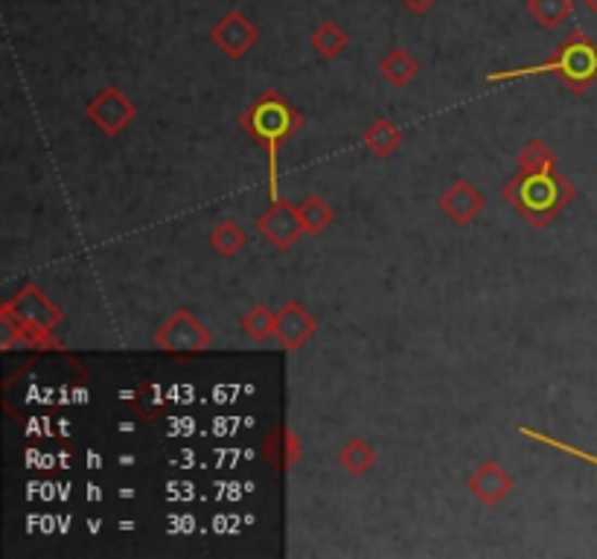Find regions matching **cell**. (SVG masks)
I'll use <instances>...</instances> for the list:
<instances>
[{
  "instance_id": "ffe728a7",
  "label": "cell",
  "mask_w": 597,
  "mask_h": 559,
  "mask_svg": "<svg viewBox=\"0 0 597 559\" xmlns=\"http://www.w3.org/2000/svg\"><path fill=\"white\" fill-rule=\"evenodd\" d=\"M298 219H300V227H303V234L318 236L333 225L335 210L329 208L321 196H307V199L298 204Z\"/></svg>"
},
{
  "instance_id": "ba28073f",
  "label": "cell",
  "mask_w": 597,
  "mask_h": 559,
  "mask_svg": "<svg viewBox=\"0 0 597 559\" xmlns=\"http://www.w3.org/2000/svg\"><path fill=\"white\" fill-rule=\"evenodd\" d=\"M257 234L263 236L274 251H291L298 245L300 236H303V227H300L298 219V204H291L289 199L272 201L263 216L257 219Z\"/></svg>"
},
{
  "instance_id": "2e32d148",
  "label": "cell",
  "mask_w": 597,
  "mask_h": 559,
  "mask_svg": "<svg viewBox=\"0 0 597 559\" xmlns=\"http://www.w3.org/2000/svg\"><path fill=\"white\" fill-rule=\"evenodd\" d=\"M347 45H350V36H347L345 27L335 24V21H321V24L312 29V36H309V47H312L321 59H326V62H333V59H338V55L345 53Z\"/></svg>"
},
{
  "instance_id": "9c48e42d",
  "label": "cell",
  "mask_w": 597,
  "mask_h": 559,
  "mask_svg": "<svg viewBox=\"0 0 597 559\" xmlns=\"http://www.w3.org/2000/svg\"><path fill=\"white\" fill-rule=\"evenodd\" d=\"M318 335V321L312 318L300 300H286L277 312V330H274V341L281 344L286 352L303 350Z\"/></svg>"
},
{
  "instance_id": "d6986e66",
  "label": "cell",
  "mask_w": 597,
  "mask_h": 559,
  "mask_svg": "<svg viewBox=\"0 0 597 559\" xmlns=\"http://www.w3.org/2000/svg\"><path fill=\"white\" fill-rule=\"evenodd\" d=\"M208 245L219 257H236L248 245V234L242 231V225H236L234 219H219L208 234Z\"/></svg>"
},
{
  "instance_id": "5b68a950",
  "label": "cell",
  "mask_w": 597,
  "mask_h": 559,
  "mask_svg": "<svg viewBox=\"0 0 597 559\" xmlns=\"http://www.w3.org/2000/svg\"><path fill=\"white\" fill-rule=\"evenodd\" d=\"M152 344L158 350L175 356V359H192V356L208 350L210 344H213V335H210V330L201 324L199 318L192 315L190 309L182 307L175 309L173 315L154 330Z\"/></svg>"
},
{
  "instance_id": "8fae6325",
  "label": "cell",
  "mask_w": 597,
  "mask_h": 559,
  "mask_svg": "<svg viewBox=\"0 0 597 559\" xmlns=\"http://www.w3.org/2000/svg\"><path fill=\"white\" fill-rule=\"evenodd\" d=\"M484 204H487V201H484V192L467 178L452 181V187L444 190V196L437 199V208L444 210L455 225H472V222L481 216Z\"/></svg>"
},
{
  "instance_id": "44dd1931",
  "label": "cell",
  "mask_w": 597,
  "mask_h": 559,
  "mask_svg": "<svg viewBox=\"0 0 597 559\" xmlns=\"http://www.w3.org/2000/svg\"><path fill=\"white\" fill-rule=\"evenodd\" d=\"M574 3L571 0H527V15L543 29H557L571 18Z\"/></svg>"
},
{
  "instance_id": "9a60e30c",
  "label": "cell",
  "mask_w": 597,
  "mask_h": 559,
  "mask_svg": "<svg viewBox=\"0 0 597 559\" xmlns=\"http://www.w3.org/2000/svg\"><path fill=\"white\" fill-rule=\"evenodd\" d=\"M338 467L353 475V479H362L376 467V449L364 437H350V440L338 449Z\"/></svg>"
},
{
  "instance_id": "3957f363",
  "label": "cell",
  "mask_w": 597,
  "mask_h": 559,
  "mask_svg": "<svg viewBox=\"0 0 597 559\" xmlns=\"http://www.w3.org/2000/svg\"><path fill=\"white\" fill-rule=\"evenodd\" d=\"M531 73H554L569 90L586 94L597 82V41L586 36L583 29H574V33H569L565 41L554 47V53L545 62L534 64V67L498 73V76H489V82L522 79V76H531Z\"/></svg>"
},
{
  "instance_id": "7c38bea8",
  "label": "cell",
  "mask_w": 597,
  "mask_h": 559,
  "mask_svg": "<svg viewBox=\"0 0 597 559\" xmlns=\"http://www.w3.org/2000/svg\"><path fill=\"white\" fill-rule=\"evenodd\" d=\"M467 489L478 498L484 507H496L513 489V475L498 463V460H484L478 470L467 479Z\"/></svg>"
},
{
  "instance_id": "7402d4cb",
  "label": "cell",
  "mask_w": 597,
  "mask_h": 559,
  "mask_svg": "<svg viewBox=\"0 0 597 559\" xmlns=\"http://www.w3.org/2000/svg\"><path fill=\"white\" fill-rule=\"evenodd\" d=\"M399 3H402L411 15H428V12L435 10L437 0H399Z\"/></svg>"
},
{
  "instance_id": "6da1fadb",
  "label": "cell",
  "mask_w": 597,
  "mask_h": 559,
  "mask_svg": "<svg viewBox=\"0 0 597 559\" xmlns=\"http://www.w3.org/2000/svg\"><path fill=\"white\" fill-rule=\"evenodd\" d=\"M303 114L291 105L281 90H263L248 109L239 114V128L251 137L253 144L263 146L269 154V199L277 201V163H281V146L303 128Z\"/></svg>"
},
{
  "instance_id": "5bb4252c",
  "label": "cell",
  "mask_w": 597,
  "mask_h": 559,
  "mask_svg": "<svg viewBox=\"0 0 597 559\" xmlns=\"http://www.w3.org/2000/svg\"><path fill=\"white\" fill-rule=\"evenodd\" d=\"M364 149L380 158V161H388L390 154H397V149L402 146V132H399L388 117H376L364 132Z\"/></svg>"
},
{
  "instance_id": "ac0fdd59",
  "label": "cell",
  "mask_w": 597,
  "mask_h": 559,
  "mask_svg": "<svg viewBox=\"0 0 597 559\" xmlns=\"http://www.w3.org/2000/svg\"><path fill=\"white\" fill-rule=\"evenodd\" d=\"M239 330H242L253 344H269L277 330V312L265 303H257L239 318Z\"/></svg>"
},
{
  "instance_id": "277c9868",
  "label": "cell",
  "mask_w": 597,
  "mask_h": 559,
  "mask_svg": "<svg viewBox=\"0 0 597 559\" xmlns=\"http://www.w3.org/2000/svg\"><path fill=\"white\" fill-rule=\"evenodd\" d=\"M0 312L15 318V321L24 326V333L29 335V344H33V347H59L50 335H53L55 326L62 324V307H59L50 295H45V291L38 289L36 283H24V286L3 303Z\"/></svg>"
},
{
  "instance_id": "52a82bcc",
  "label": "cell",
  "mask_w": 597,
  "mask_h": 559,
  "mask_svg": "<svg viewBox=\"0 0 597 559\" xmlns=\"http://www.w3.org/2000/svg\"><path fill=\"white\" fill-rule=\"evenodd\" d=\"M210 41L227 55V59H245L253 47L260 45V29L245 12L231 10L210 27Z\"/></svg>"
},
{
  "instance_id": "7a4b0ae2",
  "label": "cell",
  "mask_w": 597,
  "mask_h": 559,
  "mask_svg": "<svg viewBox=\"0 0 597 559\" xmlns=\"http://www.w3.org/2000/svg\"><path fill=\"white\" fill-rule=\"evenodd\" d=\"M577 190L560 170L545 172V175H522L517 172V178L507 181L501 199L513 210L522 213L527 225L548 227L554 219L560 216L562 210L574 201Z\"/></svg>"
},
{
  "instance_id": "e0dca14e",
  "label": "cell",
  "mask_w": 597,
  "mask_h": 559,
  "mask_svg": "<svg viewBox=\"0 0 597 559\" xmlns=\"http://www.w3.org/2000/svg\"><path fill=\"white\" fill-rule=\"evenodd\" d=\"M517 166L522 175H545V172H557V154L545 140L534 137L527 140L525 149L517 154Z\"/></svg>"
},
{
  "instance_id": "4fadbf2b",
  "label": "cell",
  "mask_w": 597,
  "mask_h": 559,
  "mask_svg": "<svg viewBox=\"0 0 597 559\" xmlns=\"http://www.w3.org/2000/svg\"><path fill=\"white\" fill-rule=\"evenodd\" d=\"M380 73L390 88H408L420 76V62L408 53L406 47H394L380 62Z\"/></svg>"
},
{
  "instance_id": "8992f818",
  "label": "cell",
  "mask_w": 597,
  "mask_h": 559,
  "mask_svg": "<svg viewBox=\"0 0 597 559\" xmlns=\"http://www.w3.org/2000/svg\"><path fill=\"white\" fill-rule=\"evenodd\" d=\"M85 114H88V120H91L94 126L100 128L102 135L117 137L123 135V132L132 126V120L137 117V105L128 100L117 85H109V88H102L100 94L88 102Z\"/></svg>"
},
{
  "instance_id": "603a6c76",
  "label": "cell",
  "mask_w": 597,
  "mask_h": 559,
  "mask_svg": "<svg viewBox=\"0 0 597 559\" xmlns=\"http://www.w3.org/2000/svg\"><path fill=\"white\" fill-rule=\"evenodd\" d=\"M580 3H583L592 15H597V0H580Z\"/></svg>"
},
{
  "instance_id": "30bf717a",
  "label": "cell",
  "mask_w": 597,
  "mask_h": 559,
  "mask_svg": "<svg viewBox=\"0 0 597 559\" xmlns=\"http://www.w3.org/2000/svg\"><path fill=\"white\" fill-rule=\"evenodd\" d=\"M260 455L277 475H289L291 470H298V463L303 460V443H300L298 432L291 425L277 423L260 443Z\"/></svg>"
}]
</instances>
